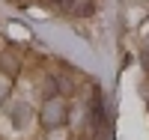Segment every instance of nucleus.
<instances>
[{"label":"nucleus","instance_id":"nucleus-2","mask_svg":"<svg viewBox=\"0 0 149 140\" xmlns=\"http://www.w3.org/2000/svg\"><path fill=\"white\" fill-rule=\"evenodd\" d=\"M63 9L72 15H90L93 12V0H63Z\"/></svg>","mask_w":149,"mask_h":140},{"label":"nucleus","instance_id":"nucleus-1","mask_svg":"<svg viewBox=\"0 0 149 140\" xmlns=\"http://www.w3.org/2000/svg\"><path fill=\"white\" fill-rule=\"evenodd\" d=\"M42 122H45V128H60L66 122V104L60 98H48V104L42 110Z\"/></svg>","mask_w":149,"mask_h":140}]
</instances>
